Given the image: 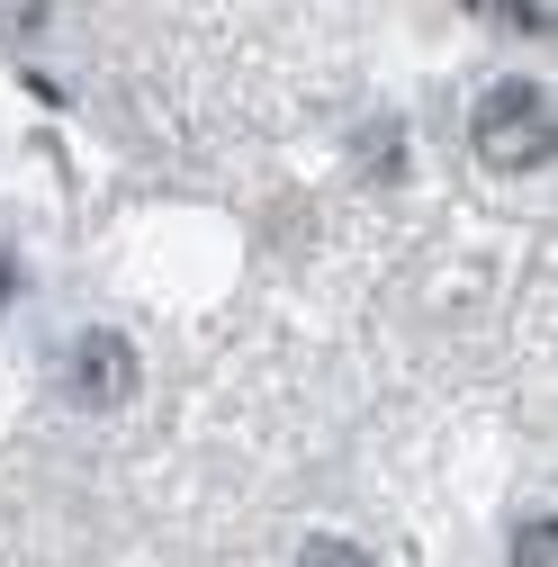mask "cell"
Here are the masks:
<instances>
[{"mask_svg": "<svg viewBox=\"0 0 558 567\" xmlns=\"http://www.w3.org/2000/svg\"><path fill=\"white\" fill-rule=\"evenodd\" d=\"M505 28H549V0H505Z\"/></svg>", "mask_w": 558, "mask_h": 567, "instance_id": "5b68a950", "label": "cell"}, {"mask_svg": "<svg viewBox=\"0 0 558 567\" xmlns=\"http://www.w3.org/2000/svg\"><path fill=\"white\" fill-rule=\"evenodd\" d=\"M37 10H45V0H0V37H10V28H28Z\"/></svg>", "mask_w": 558, "mask_h": 567, "instance_id": "8992f818", "label": "cell"}, {"mask_svg": "<svg viewBox=\"0 0 558 567\" xmlns=\"http://www.w3.org/2000/svg\"><path fill=\"white\" fill-rule=\"evenodd\" d=\"M514 567H558V532H549V514L514 532Z\"/></svg>", "mask_w": 558, "mask_h": 567, "instance_id": "3957f363", "label": "cell"}, {"mask_svg": "<svg viewBox=\"0 0 558 567\" xmlns=\"http://www.w3.org/2000/svg\"><path fill=\"white\" fill-rule=\"evenodd\" d=\"M558 145V117H549V91L540 82H496L477 109V154L496 172H540Z\"/></svg>", "mask_w": 558, "mask_h": 567, "instance_id": "6da1fadb", "label": "cell"}, {"mask_svg": "<svg viewBox=\"0 0 558 567\" xmlns=\"http://www.w3.org/2000/svg\"><path fill=\"white\" fill-rule=\"evenodd\" d=\"M298 567H370V558H361L352 540H307V549H298Z\"/></svg>", "mask_w": 558, "mask_h": 567, "instance_id": "277c9868", "label": "cell"}, {"mask_svg": "<svg viewBox=\"0 0 558 567\" xmlns=\"http://www.w3.org/2000/svg\"><path fill=\"white\" fill-rule=\"evenodd\" d=\"M73 379H82L91 405H117V396L135 388V351H126L117 333H82V342H73Z\"/></svg>", "mask_w": 558, "mask_h": 567, "instance_id": "7a4b0ae2", "label": "cell"}]
</instances>
